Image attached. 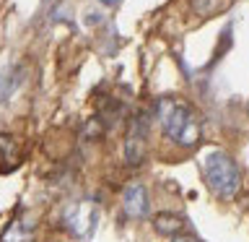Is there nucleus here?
Returning a JSON list of instances; mask_svg holds the SVG:
<instances>
[{
	"mask_svg": "<svg viewBox=\"0 0 249 242\" xmlns=\"http://www.w3.org/2000/svg\"><path fill=\"white\" fill-rule=\"evenodd\" d=\"M171 242H200L197 237H192V234H179V237H174Z\"/></svg>",
	"mask_w": 249,
	"mask_h": 242,
	"instance_id": "obj_8",
	"label": "nucleus"
},
{
	"mask_svg": "<svg viewBox=\"0 0 249 242\" xmlns=\"http://www.w3.org/2000/svg\"><path fill=\"white\" fill-rule=\"evenodd\" d=\"M99 3H104V5H117V0H99Z\"/></svg>",
	"mask_w": 249,
	"mask_h": 242,
	"instance_id": "obj_9",
	"label": "nucleus"
},
{
	"mask_svg": "<svg viewBox=\"0 0 249 242\" xmlns=\"http://www.w3.org/2000/svg\"><path fill=\"white\" fill-rule=\"evenodd\" d=\"M156 117L161 122V130L177 146L192 148L200 141V120L195 109L182 99H161L156 104Z\"/></svg>",
	"mask_w": 249,
	"mask_h": 242,
	"instance_id": "obj_1",
	"label": "nucleus"
},
{
	"mask_svg": "<svg viewBox=\"0 0 249 242\" xmlns=\"http://www.w3.org/2000/svg\"><path fill=\"white\" fill-rule=\"evenodd\" d=\"M145 141H148V115L140 112L135 120L130 122L127 138H124V161L130 167H140L145 159Z\"/></svg>",
	"mask_w": 249,
	"mask_h": 242,
	"instance_id": "obj_3",
	"label": "nucleus"
},
{
	"mask_svg": "<svg viewBox=\"0 0 249 242\" xmlns=\"http://www.w3.org/2000/svg\"><path fill=\"white\" fill-rule=\"evenodd\" d=\"M153 226L159 234H179L187 224H184V219L177 216V214H159L153 219Z\"/></svg>",
	"mask_w": 249,
	"mask_h": 242,
	"instance_id": "obj_6",
	"label": "nucleus"
},
{
	"mask_svg": "<svg viewBox=\"0 0 249 242\" xmlns=\"http://www.w3.org/2000/svg\"><path fill=\"white\" fill-rule=\"evenodd\" d=\"M202 167H205V180H208L210 190L218 198H223V201L236 198V193L241 190V172L229 154L210 151L205 156V161H202Z\"/></svg>",
	"mask_w": 249,
	"mask_h": 242,
	"instance_id": "obj_2",
	"label": "nucleus"
},
{
	"mask_svg": "<svg viewBox=\"0 0 249 242\" xmlns=\"http://www.w3.org/2000/svg\"><path fill=\"white\" fill-rule=\"evenodd\" d=\"M31 226L21 224V222H11V226L3 232V237H0V242H31Z\"/></svg>",
	"mask_w": 249,
	"mask_h": 242,
	"instance_id": "obj_7",
	"label": "nucleus"
},
{
	"mask_svg": "<svg viewBox=\"0 0 249 242\" xmlns=\"http://www.w3.org/2000/svg\"><path fill=\"white\" fill-rule=\"evenodd\" d=\"M68 226L78 234H89L96 226V206L93 203H78L68 214Z\"/></svg>",
	"mask_w": 249,
	"mask_h": 242,
	"instance_id": "obj_5",
	"label": "nucleus"
},
{
	"mask_svg": "<svg viewBox=\"0 0 249 242\" xmlns=\"http://www.w3.org/2000/svg\"><path fill=\"white\" fill-rule=\"evenodd\" d=\"M124 216L127 219H143L148 216V190H145V185H140V182H132L127 190H124Z\"/></svg>",
	"mask_w": 249,
	"mask_h": 242,
	"instance_id": "obj_4",
	"label": "nucleus"
}]
</instances>
